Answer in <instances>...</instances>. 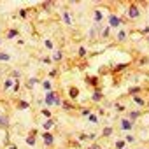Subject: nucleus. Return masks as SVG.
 <instances>
[{
    "instance_id": "5701e85b",
    "label": "nucleus",
    "mask_w": 149,
    "mask_h": 149,
    "mask_svg": "<svg viewBox=\"0 0 149 149\" xmlns=\"http://www.w3.org/2000/svg\"><path fill=\"white\" fill-rule=\"evenodd\" d=\"M26 142H28L30 146H33V144H35V140H33V135H30V137L26 139Z\"/></svg>"
},
{
    "instance_id": "aec40b11",
    "label": "nucleus",
    "mask_w": 149,
    "mask_h": 149,
    "mask_svg": "<svg viewBox=\"0 0 149 149\" xmlns=\"http://www.w3.org/2000/svg\"><path fill=\"white\" fill-rule=\"evenodd\" d=\"M111 133H112V128H104V135L105 137H109Z\"/></svg>"
},
{
    "instance_id": "423d86ee",
    "label": "nucleus",
    "mask_w": 149,
    "mask_h": 149,
    "mask_svg": "<svg viewBox=\"0 0 149 149\" xmlns=\"http://www.w3.org/2000/svg\"><path fill=\"white\" fill-rule=\"evenodd\" d=\"M100 100H102V93H100V90H97L93 93V102H100Z\"/></svg>"
},
{
    "instance_id": "2eb2a0df",
    "label": "nucleus",
    "mask_w": 149,
    "mask_h": 149,
    "mask_svg": "<svg viewBox=\"0 0 149 149\" xmlns=\"http://www.w3.org/2000/svg\"><path fill=\"white\" fill-rule=\"evenodd\" d=\"M116 147L118 149H125V140H118L116 142Z\"/></svg>"
},
{
    "instance_id": "412c9836",
    "label": "nucleus",
    "mask_w": 149,
    "mask_h": 149,
    "mask_svg": "<svg viewBox=\"0 0 149 149\" xmlns=\"http://www.w3.org/2000/svg\"><path fill=\"white\" fill-rule=\"evenodd\" d=\"M53 60H56V61H60V60H61V53L58 51V53H56V54L53 56Z\"/></svg>"
},
{
    "instance_id": "9b49d317",
    "label": "nucleus",
    "mask_w": 149,
    "mask_h": 149,
    "mask_svg": "<svg viewBox=\"0 0 149 149\" xmlns=\"http://www.w3.org/2000/svg\"><path fill=\"white\" fill-rule=\"evenodd\" d=\"M13 84H14V81H13V79H7V81H6V84H4V88H6V90H9Z\"/></svg>"
},
{
    "instance_id": "2f4dec72",
    "label": "nucleus",
    "mask_w": 149,
    "mask_h": 149,
    "mask_svg": "<svg viewBox=\"0 0 149 149\" xmlns=\"http://www.w3.org/2000/svg\"><path fill=\"white\" fill-rule=\"evenodd\" d=\"M116 109H118V111H125V107H123V105H119V104H116Z\"/></svg>"
},
{
    "instance_id": "7c9ffc66",
    "label": "nucleus",
    "mask_w": 149,
    "mask_h": 149,
    "mask_svg": "<svg viewBox=\"0 0 149 149\" xmlns=\"http://www.w3.org/2000/svg\"><path fill=\"white\" fill-rule=\"evenodd\" d=\"M19 16L21 18H26V11H19Z\"/></svg>"
},
{
    "instance_id": "0eeeda50",
    "label": "nucleus",
    "mask_w": 149,
    "mask_h": 149,
    "mask_svg": "<svg viewBox=\"0 0 149 149\" xmlns=\"http://www.w3.org/2000/svg\"><path fill=\"white\" fill-rule=\"evenodd\" d=\"M51 126H54V121H53V119H47V121L44 123V128H46V130H49Z\"/></svg>"
},
{
    "instance_id": "f8f14e48",
    "label": "nucleus",
    "mask_w": 149,
    "mask_h": 149,
    "mask_svg": "<svg viewBox=\"0 0 149 149\" xmlns=\"http://www.w3.org/2000/svg\"><path fill=\"white\" fill-rule=\"evenodd\" d=\"M133 102H137L139 105H146V102H144V100H142L140 97H133Z\"/></svg>"
},
{
    "instance_id": "6ab92c4d",
    "label": "nucleus",
    "mask_w": 149,
    "mask_h": 149,
    "mask_svg": "<svg viewBox=\"0 0 149 149\" xmlns=\"http://www.w3.org/2000/svg\"><path fill=\"white\" fill-rule=\"evenodd\" d=\"M44 9H46V11L53 9V2H46V4H44Z\"/></svg>"
},
{
    "instance_id": "20e7f679",
    "label": "nucleus",
    "mask_w": 149,
    "mask_h": 149,
    "mask_svg": "<svg viewBox=\"0 0 149 149\" xmlns=\"http://www.w3.org/2000/svg\"><path fill=\"white\" fill-rule=\"evenodd\" d=\"M68 95H70V98H76V97L79 95V90H77V88H70V90H68Z\"/></svg>"
},
{
    "instance_id": "cd10ccee",
    "label": "nucleus",
    "mask_w": 149,
    "mask_h": 149,
    "mask_svg": "<svg viewBox=\"0 0 149 149\" xmlns=\"http://www.w3.org/2000/svg\"><path fill=\"white\" fill-rule=\"evenodd\" d=\"M44 88L49 91V90H51V83H47V81H46V83H44Z\"/></svg>"
},
{
    "instance_id": "dca6fc26",
    "label": "nucleus",
    "mask_w": 149,
    "mask_h": 149,
    "mask_svg": "<svg viewBox=\"0 0 149 149\" xmlns=\"http://www.w3.org/2000/svg\"><path fill=\"white\" fill-rule=\"evenodd\" d=\"M111 25H114V26H118V25H119V19L112 16V18H111Z\"/></svg>"
},
{
    "instance_id": "b1692460",
    "label": "nucleus",
    "mask_w": 149,
    "mask_h": 149,
    "mask_svg": "<svg viewBox=\"0 0 149 149\" xmlns=\"http://www.w3.org/2000/svg\"><path fill=\"white\" fill-rule=\"evenodd\" d=\"M86 54V49L84 47H79V56H84Z\"/></svg>"
},
{
    "instance_id": "1a4fd4ad",
    "label": "nucleus",
    "mask_w": 149,
    "mask_h": 149,
    "mask_svg": "<svg viewBox=\"0 0 149 149\" xmlns=\"http://www.w3.org/2000/svg\"><path fill=\"white\" fill-rule=\"evenodd\" d=\"M88 83L93 84V86H97L98 84V77H88Z\"/></svg>"
},
{
    "instance_id": "39448f33",
    "label": "nucleus",
    "mask_w": 149,
    "mask_h": 149,
    "mask_svg": "<svg viewBox=\"0 0 149 149\" xmlns=\"http://www.w3.org/2000/svg\"><path fill=\"white\" fill-rule=\"evenodd\" d=\"M53 140H54V139H53V135H51V133H44V142H46L47 146H49V144H53Z\"/></svg>"
},
{
    "instance_id": "4468645a",
    "label": "nucleus",
    "mask_w": 149,
    "mask_h": 149,
    "mask_svg": "<svg viewBox=\"0 0 149 149\" xmlns=\"http://www.w3.org/2000/svg\"><path fill=\"white\" fill-rule=\"evenodd\" d=\"M118 39H119V40H125V39H126V33H125L123 30H119V33H118Z\"/></svg>"
},
{
    "instance_id": "9d476101",
    "label": "nucleus",
    "mask_w": 149,
    "mask_h": 149,
    "mask_svg": "<svg viewBox=\"0 0 149 149\" xmlns=\"http://www.w3.org/2000/svg\"><path fill=\"white\" fill-rule=\"evenodd\" d=\"M9 58H11V56H9L7 53H0V61H7Z\"/></svg>"
},
{
    "instance_id": "393cba45",
    "label": "nucleus",
    "mask_w": 149,
    "mask_h": 149,
    "mask_svg": "<svg viewBox=\"0 0 149 149\" xmlns=\"http://www.w3.org/2000/svg\"><path fill=\"white\" fill-rule=\"evenodd\" d=\"M26 107H28L26 102H19V109H26Z\"/></svg>"
},
{
    "instance_id": "c756f323",
    "label": "nucleus",
    "mask_w": 149,
    "mask_h": 149,
    "mask_svg": "<svg viewBox=\"0 0 149 149\" xmlns=\"http://www.w3.org/2000/svg\"><path fill=\"white\" fill-rule=\"evenodd\" d=\"M139 63H140V65H146V63H147V58H140V61H139Z\"/></svg>"
},
{
    "instance_id": "4be33fe9",
    "label": "nucleus",
    "mask_w": 149,
    "mask_h": 149,
    "mask_svg": "<svg viewBox=\"0 0 149 149\" xmlns=\"http://www.w3.org/2000/svg\"><path fill=\"white\" fill-rule=\"evenodd\" d=\"M139 91H140V88H130V95H135Z\"/></svg>"
},
{
    "instance_id": "c85d7f7f",
    "label": "nucleus",
    "mask_w": 149,
    "mask_h": 149,
    "mask_svg": "<svg viewBox=\"0 0 149 149\" xmlns=\"http://www.w3.org/2000/svg\"><path fill=\"white\" fill-rule=\"evenodd\" d=\"M95 14H97V16H95V18H97V21H100V19H102V14H100V13H98V11H97V13H95Z\"/></svg>"
},
{
    "instance_id": "a211bd4d",
    "label": "nucleus",
    "mask_w": 149,
    "mask_h": 149,
    "mask_svg": "<svg viewBox=\"0 0 149 149\" xmlns=\"http://www.w3.org/2000/svg\"><path fill=\"white\" fill-rule=\"evenodd\" d=\"M63 107H65V109H67V111H72V109H74V107H72V104H70V102H63Z\"/></svg>"
},
{
    "instance_id": "ddd939ff",
    "label": "nucleus",
    "mask_w": 149,
    "mask_h": 149,
    "mask_svg": "<svg viewBox=\"0 0 149 149\" xmlns=\"http://www.w3.org/2000/svg\"><path fill=\"white\" fill-rule=\"evenodd\" d=\"M140 116V112H130V121H135Z\"/></svg>"
},
{
    "instance_id": "72a5a7b5",
    "label": "nucleus",
    "mask_w": 149,
    "mask_h": 149,
    "mask_svg": "<svg viewBox=\"0 0 149 149\" xmlns=\"http://www.w3.org/2000/svg\"><path fill=\"white\" fill-rule=\"evenodd\" d=\"M0 119H2V116H0Z\"/></svg>"
},
{
    "instance_id": "f03ea898",
    "label": "nucleus",
    "mask_w": 149,
    "mask_h": 149,
    "mask_svg": "<svg viewBox=\"0 0 149 149\" xmlns=\"http://www.w3.org/2000/svg\"><path fill=\"white\" fill-rule=\"evenodd\" d=\"M56 98H58V95H56L54 91H49V93L46 95V104H47V105H53V104L56 102Z\"/></svg>"
},
{
    "instance_id": "a878e982",
    "label": "nucleus",
    "mask_w": 149,
    "mask_h": 149,
    "mask_svg": "<svg viewBox=\"0 0 149 149\" xmlns=\"http://www.w3.org/2000/svg\"><path fill=\"white\" fill-rule=\"evenodd\" d=\"M88 118H90V121H93V123H97V121H98V119H97V116H93V114H90Z\"/></svg>"
},
{
    "instance_id": "bb28decb",
    "label": "nucleus",
    "mask_w": 149,
    "mask_h": 149,
    "mask_svg": "<svg viewBox=\"0 0 149 149\" xmlns=\"http://www.w3.org/2000/svg\"><path fill=\"white\" fill-rule=\"evenodd\" d=\"M109 32H111V30H109V28H105V30L102 32V35H104V37H109Z\"/></svg>"
},
{
    "instance_id": "f257e3e1",
    "label": "nucleus",
    "mask_w": 149,
    "mask_h": 149,
    "mask_svg": "<svg viewBox=\"0 0 149 149\" xmlns=\"http://www.w3.org/2000/svg\"><path fill=\"white\" fill-rule=\"evenodd\" d=\"M128 16H130L132 19H137V18L140 16V11H139V7H137L135 4L130 6V9H128Z\"/></svg>"
},
{
    "instance_id": "6e6552de",
    "label": "nucleus",
    "mask_w": 149,
    "mask_h": 149,
    "mask_svg": "<svg viewBox=\"0 0 149 149\" xmlns=\"http://www.w3.org/2000/svg\"><path fill=\"white\" fill-rule=\"evenodd\" d=\"M63 21H65L67 25H72V21H70V16H68V13H63Z\"/></svg>"
},
{
    "instance_id": "f3484780",
    "label": "nucleus",
    "mask_w": 149,
    "mask_h": 149,
    "mask_svg": "<svg viewBox=\"0 0 149 149\" xmlns=\"http://www.w3.org/2000/svg\"><path fill=\"white\" fill-rule=\"evenodd\" d=\"M16 35H18L16 30H9V32H7V37H9V39H11V37H16Z\"/></svg>"
},
{
    "instance_id": "7ed1b4c3",
    "label": "nucleus",
    "mask_w": 149,
    "mask_h": 149,
    "mask_svg": "<svg viewBox=\"0 0 149 149\" xmlns=\"http://www.w3.org/2000/svg\"><path fill=\"white\" fill-rule=\"evenodd\" d=\"M132 126H133V123H132L130 119H123V121H121V128H123V130H132Z\"/></svg>"
},
{
    "instance_id": "473e14b6",
    "label": "nucleus",
    "mask_w": 149,
    "mask_h": 149,
    "mask_svg": "<svg viewBox=\"0 0 149 149\" xmlns=\"http://www.w3.org/2000/svg\"><path fill=\"white\" fill-rule=\"evenodd\" d=\"M90 149H102V147H100V146H98V144H93V146H91V147H90Z\"/></svg>"
}]
</instances>
